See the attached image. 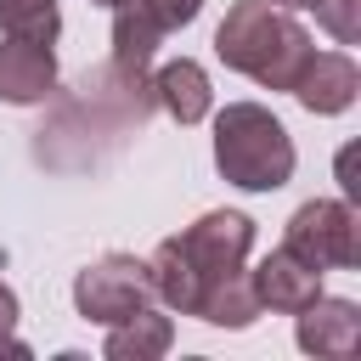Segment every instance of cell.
I'll list each match as a JSON object with an SVG mask.
<instances>
[{"label":"cell","instance_id":"1","mask_svg":"<svg viewBox=\"0 0 361 361\" xmlns=\"http://www.w3.org/2000/svg\"><path fill=\"white\" fill-rule=\"evenodd\" d=\"M248 248H254V220L243 209H209L197 214L186 231L164 237L147 259V282H152V299H164L169 310L180 316H197L203 299L237 276L248 265Z\"/></svg>","mask_w":361,"mask_h":361},{"label":"cell","instance_id":"2","mask_svg":"<svg viewBox=\"0 0 361 361\" xmlns=\"http://www.w3.org/2000/svg\"><path fill=\"white\" fill-rule=\"evenodd\" d=\"M310 51V28L271 0H237L214 28V56L265 90H293Z\"/></svg>","mask_w":361,"mask_h":361},{"label":"cell","instance_id":"3","mask_svg":"<svg viewBox=\"0 0 361 361\" xmlns=\"http://www.w3.org/2000/svg\"><path fill=\"white\" fill-rule=\"evenodd\" d=\"M293 135L259 102H226L214 113V169L237 192H276L293 180Z\"/></svg>","mask_w":361,"mask_h":361},{"label":"cell","instance_id":"4","mask_svg":"<svg viewBox=\"0 0 361 361\" xmlns=\"http://www.w3.org/2000/svg\"><path fill=\"white\" fill-rule=\"evenodd\" d=\"M282 248H288L293 259L316 265L322 276L361 265V220H355L350 197H310V203H299V209L288 214Z\"/></svg>","mask_w":361,"mask_h":361},{"label":"cell","instance_id":"5","mask_svg":"<svg viewBox=\"0 0 361 361\" xmlns=\"http://www.w3.org/2000/svg\"><path fill=\"white\" fill-rule=\"evenodd\" d=\"M141 305H152V282H147V259L135 254H102L73 276V310L96 327H113Z\"/></svg>","mask_w":361,"mask_h":361},{"label":"cell","instance_id":"6","mask_svg":"<svg viewBox=\"0 0 361 361\" xmlns=\"http://www.w3.org/2000/svg\"><path fill=\"white\" fill-rule=\"evenodd\" d=\"M355 90H361V68H355L350 51H310V62H305V73L293 79L288 96H299L305 113L333 118V113H350Z\"/></svg>","mask_w":361,"mask_h":361},{"label":"cell","instance_id":"7","mask_svg":"<svg viewBox=\"0 0 361 361\" xmlns=\"http://www.w3.org/2000/svg\"><path fill=\"white\" fill-rule=\"evenodd\" d=\"M293 338L305 355H355L361 344V305L316 293L305 310H293Z\"/></svg>","mask_w":361,"mask_h":361},{"label":"cell","instance_id":"8","mask_svg":"<svg viewBox=\"0 0 361 361\" xmlns=\"http://www.w3.org/2000/svg\"><path fill=\"white\" fill-rule=\"evenodd\" d=\"M51 90H56V51L45 39L6 34V45H0V102L6 107H34Z\"/></svg>","mask_w":361,"mask_h":361},{"label":"cell","instance_id":"9","mask_svg":"<svg viewBox=\"0 0 361 361\" xmlns=\"http://www.w3.org/2000/svg\"><path fill=\"white\" fill-rule=\"evenodd\" d=\"M248 288H254L259 310L293 316V310H305V305L322 293V271H316V265H305V259H293L288 248H271V254L248 271Z\"/></svg>","mask_w":361,"mask_h":361},{"label":"cell","instance_id":"10","mask_svg":"<svg viewBox=\"0 0 361 361\" xmlns=\"http://www.w3.org/2000/svg\"><path fill=\"white\" fill-rule=\"evenodd\" d=\"M107 11H113V73L124 85H141V73L164 45V23L147 11V0H118Z\"/></svg>","mask_w":361,"mask_h":361},{"label":"cell","instance_id":"11","mask_svg":"<svg viewBox=\"0 0 361 361\" xmlns=\"http://www.w3.org/2000/svg\"><path fill=\"white\" fill-rule=\"evenodd\" d=\"M152 102L175 118V124H203L209 113H214V85H209V68L203 62H192V56H175V62H164L158 73H152Z\"/></svg>","mask_w":361,"mask_h":361},{"label":"cell","instance_id":"12","mask_svg":"<svg viewBox=\"0 0 361 361\" xmlns=\"http://www.w3.org/2000/svg\"><path fill=\"white\" fill-rule=\"evenodd\" d=\"M169 344H175V322H169L164 310L141 305L135 316H124V322L107 327L102 355H107V361H158V355H169Z\"/></svg>","mask_w":361,"mask_h":361},{"label":"cell","instance_id":"13","mask_svg":"<svg viewBox=\"0 0 361 361\" xmlns=\"http://www.w3.org/2000/svg\"><path fill=\"white\" fill-rule=\"evenodd\" d=\"M0 28L17 39H56L62 34V11L56 0H0Z\"/></svg>","mask_w":361,"mask_h":361},{"label":"cell","instance_id":"14","mask_svg":"<svg viewBox=\"0 0 361 361\" xmlns=\"http://www.w3.org/2000/svg\"><path fill=\"white\" fill-rule=\"evenodd\" d=\"M310 11H316V23H322L338 45H355V39H361V0H316Z\"/></svg>","mask_w":361,"mask_h":361},{"label":"cell","instance_id":"15","mask_svg":"<svg viewBox=\"0 0 361 361\" xmlns=\"http://www.w3.org/2000/svg\"><path fill=\"white\" fill-rule=\"evenodd\" d=\"M147 11L164 23V34L169 28H186V23H197V11H203V0H147Z\"/></svg>","mask_w":361,"mask_h":361},{"label":"cell","instance_id":"16","mask_svg":"<svg viewBox=\"0 0 361 361\" xmlns=\"http://www.w3.org/2000/svg\"><path fill=\"white\" fill-rule=\"evenodd\" d=\"M17 316H23V305H17V293H11L6 282H0V338H6L11 327H17Z\"/></svg>","mask_w":361,"mask_h":361},{"label":"cell","instance_id":"17","mask_svg":"<svg viewBox=\"0 0 361 361\" xmlns=\"http://www.w3.org/2000/svg\"><path fill=\"white\" fill-rule=\"evenodd\" d=\"M271 6H282V11H310L316 0H271Z\"/></svg>","mask_w":361,"mask_h":361},{"label":"cell","instance_id":"18","mask_svg":"<svg viewBox=\"0 0 361 361\" xmlns=\"http://www.w3.org/2000/svg\"><path fill=\"white\" fill-rule=\"evenodd\" d=\"M90 6H118V0H90Z\"/></svg>","mask_w":361,"mask_h":361}]
</instances>
